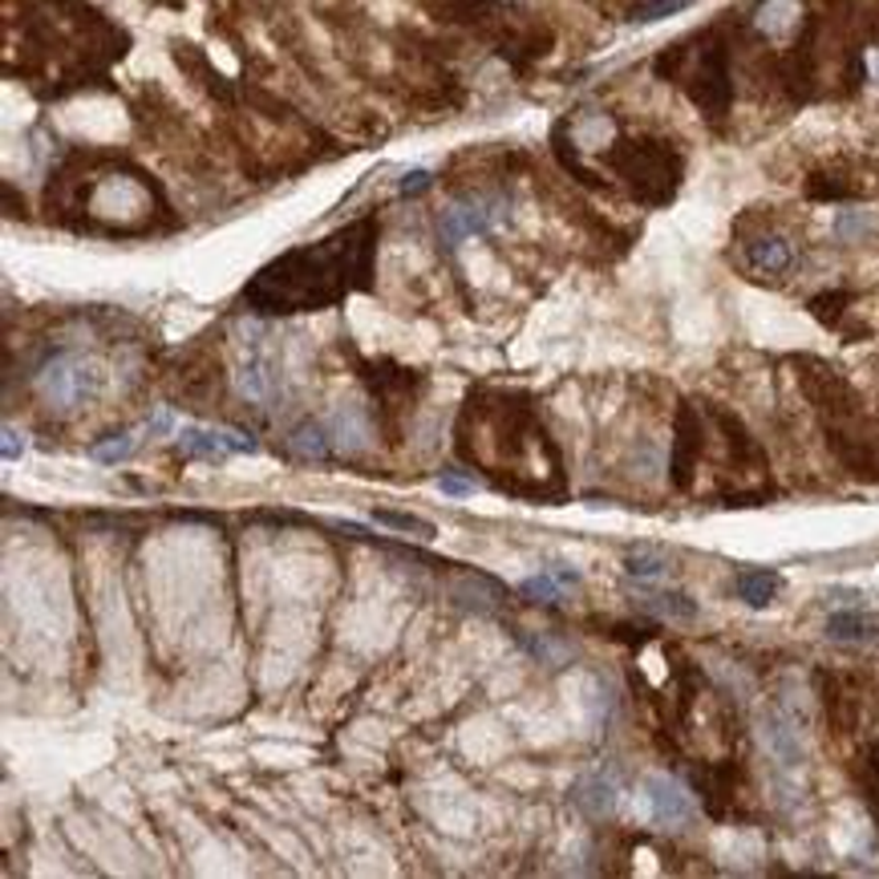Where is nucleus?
Wrapping results in <instances>:
<instances>
[{
    "mask_svg": "<svg viewBox=\"0 0 879 879\" xmlns=\"http://www.w3.org/2000/svg\"><path fill=\"white\" fill-rule=\"evenodd\" d=\"M374 220L353 223L345 232L329 235L321 244L297 247L288 256L272 259L264 272L244 288V300L256 312H316L329 309L349 292H365L374 285Z\"/></svg>",
    "mask_w": 879,
    "mask_h": 879,
    "instance_id": "1",
    "label": "nucleus"
},
{
    "mask_svg": "<svg viewBox=\"0 0 879 879\" xmlns=\"http://www.w3.org/2000/svg\"><path fill=\"white\" fill-rule=\"evenodd\" d=\"M102 381L105 374L90 357H81V353H62V357H53L37 374L41 398L49 401V405H57V410H78V405L93 401L102 393Z\"/></svg>",
    "mask_w": 879,
    "mask_h": 879,
    "instance_id": "2",
    "label": "nucleus"
},
{
    "mask_svg": "<svg viewBox=\"0 0 879 879\" xmlns=\"http://www.w3.org/2000/svg\"><path fill=\"white\" fill-rule=\"evenodd\" d=\"M503 220H507V199H491V194L458 199V203H450V208L442 211V220H438L442 244L458 247L466 235L491 232V227H499Z\"/></svg>",
    "mask_w": 879,
    "mask_h": 879,
    "instance_id": "3",
    "label": "nucleus"
},
{
    "mask_svg": "<svg viewBox=\"0 0 879 879\" xmlns=\"http://www.w3.org/2000/svg\"><path fill=\"white\" fill-rule=\"evenodd\" d=\"M645 802H648L653 823H660V827H681V823L693 819V799H689V790L669 775L645 778Z\"/></svg>",
    "mask_w": 879,
    "mask_h": 879,
    "instance_id": "4",
    "label": "nucleus"
},
{
    "mask_svg": "<svg viewBox=\"0 0 879 879\" xmlns=\"http://www.w3.org/2000/svg\"><path fill=\"white\" fill-rule=\"evenodd\" d=\"M179 450L187 458H208V463H220V458H232V454H252L256 442L244 438V434H227V430H199V426H182L179 430Z\"/></svg>",
    "mask_w": 879,
    "mask_h": 879,
    "instance_id": "5",
    "label": "nucleus"
},
{
    "mask_svg": "<svg viewBox=\"0 0 879 879\" xmlns=\"http://www.w3.org/2000/svg\"><path fill=\"white\" fill-rule=\"evenodd\" d=\"M758 737H763L766 754L775 758L778 766H787V770H799L802 766V737L799 730H794V722H790L782 710H766L763 717H758Z\"/></svg>",
    "mask_w": 879,
    "mask_h": 879,
    "instance_id": "6",
    "label": "nucleus"
},
{
    "mask_svg": "<svg viewBox=\"0 0 879 879\" xmlns=\"http://www.w3.org/2000/svg\"><path fill=\"white\" fill-rule=\"evenodd\" d=\"M790 259H794V252L782 235H758L746 244V264L763 276H782L790 268Z\"/></svg>",
    "mask_w": 879,
    "mask_h": 879,
    "instance_id": "7",
    "label": "nucleus"
},
{
    "mask_svg": "<svg viewBox=\"0 0 879 879\" xmlns=\"http://www.w3.org/2000/svg\"><path fill=\"white\" fill-rule=\"evenodd\" d=\"M571 802L580 806L583 815L608 819L616 811V782H608V778H600V775L580 778V782L571 787Z\"/></svg>",
    "mask_w": 879,
    "mask_h": 879,
    "instance_id": "8",
    "label": "nucleus"
},
{
    "mask_svg": "<svg viewBox=\"0 0 879 879\" xmlns=\"http://www.w3.org/2000/svg\"><path fill=\"white\" fill-rule=\"evenodd\" d=\"M831 641H876L879 616L876 612H835L827 621Z\"/></svg>",
    "mask_w": 879,
    "mask_h": 879,
    "instance_id": "9",
    "label": "nucleus"
},
{
    "mask_svg": "<svg viewBox=\"0 0 879 879\" xmlns=\"http://www.w3.org/2000/svg\"><path fill=\"white\" fill-rule=\"evenodd\" d=\"M641 608L660 616V621H698V604L686 592H645Z\"/></svg>",
    "mask_w": 879,
    "mask_h": 879,
    "instance_id": "10",
    "label": "nucleus"
},
{
    "mask_svg": "<svg viewBox=\"0 0 879 879\" xmlns=\"http://www.w3.org/2000/svg\"><path fill=\"white\" fill-rule=\"evenodd\" d=\"M571 583H580V571H544V576H531V580L519 583V592L527 596V600H559L564 596V588H571Z\"/></svg>",
    "mask_w": 879,
    "mask_h": 879,
    "instance_id": "11",
    "label": "nucleus"
},
{
    "mask_svg": "<svg viewBox=\"0 0 879 879\" xmlns=\"http://www.w3.org/2000/svg\"><path fill=\"white\" fill-rule=\"evenodd\" d=\"M778 588H782V580H778L775 571L758 568V571H742V576H737V596L750 608H766L778 596Z\"/></svg>",
    "mask_w": 879,
    "mask_h": 879,
    "instance_id": "12",
    "label": "nucleus"
},
{
    "mask_svg": "<svg viewBox=\"0 0 879 879\" xmlns=\"http://www.w3.org/2000/svg\"><path fill=\"white\" fill-rule=\"evenodd\" d=\"M794 21H799V4L794 0H766L763 9H758V29L770 33V37H782Z\"/></svg>",
    "mask_w": 879,
    "mask_h": 879,
    "instance_id": "13",
    "label": "nucleus"
},
{
    "mask_svg": "<svg viewBox=\"0 0 879 879\" xmlns=\"http://www.w3.org/2000/svg\"><path fill=\"white\" fill-rule=\"evenodd\" d=\"M374 523H381V527H393V531H405V535H418V539H434L438 531H434V523L422 515H410V511H374Z\"/></svg>",
    "mask_w": 879,
    "mask_h": 879,
    "instance_id": "14",
    "label": "nucleus"
},
{
    "mask_svg": "<svg viewBox=\"0 0 879 879\" xmlns=\"http://www.w3.org/2000/svg\"><path fill=\"white\" fill-rule=\"evenodd\" d=\"M871 227H876L871 211H839L835 215V235H839L843 244H859L864 235H871Z\"/></svg>",
    "mask_w": 879,
    "mask_h": 879,
    "instance_id": "15",
    "label": "nucleus"
},
{
    "mask_svg": "<svg viewBox=\"0 0 879 879\" xmlns=\"http://www.w3.org/2000/svg\"><path fill=\"white\" fill-rule=\"evenodd\" d=\"M134 450H138V442L130 438V434H114V438H105V442H93L90 458L102 466H118V463H126Z\"/></svg>",
    "mask_w": 879,
    "mask_h": 879,
    "instance_id": "16",
    "label": "nucleus"
},
{
    "mask_svg": "<svg viewBox=\"0 0 879 879\" xmlns=\"http://www.w3.org/2000/svg\"><path fill=\"white\" fill-rule=\"evenodd\" d=\"M624 571H628L633 580L653 583V580H660V576L669 571V559L660 556V552H633V556H628V564H624Z\"/></svg>",
    "mask_w": 879,
    "mask_h": 879,
    "instance_id": "17",
    "label": "nucleus"
},
{
    "mask_svg": "<svg viewBox=\"0 0 879 879\" xmlns=\"http://www.w3.org/2000/svg\"><path fill=\"white\" fill-rule=\"evenodd\" d=\"M240 386H244L247 398H268V389H272V369L264 361H252L240 377Z\"/></svg>",
    "mask_w": 879,
    "mask_h": 879,
    "instance_id": "18",
    "label": "nucleus"
},
{
    "mask_svg": "<svg viewBox=\"0 0 879 879\" xmlns=\"http://www.w3.org/2000/svg\"><path fill=\"white\" fill-rule=\"evenodd\" d=\"M297 450L309 454V458H329V442H324V430L321 426L297 430Z\"/></svg>",
    "mask_w": 879,
    "mask_h": 879,
    "instance_id": "19",
    "label": "nucleus"
},
{
    "mask_svg": "<svg viewBox=\"0 0 879 879\" xmlns=\"http://www.w3.org/2000/svg\"><path fill=\"white\" fill-rule=\"evenodd\" d=\"M689 0H653V4H645V9H636L633 21L636 25H648V21H660V16H672L681 13Z\"/></svg>",
    "mask_w": 879,
    "mask_h": 879,
    "instance_id": "20",
    "label": "nucleus"
},
{
    "mask_svg": "<svg viewBox=\"0 0 879 879\" xmlns=\"http://www.w3.org/2000/svg\"><path fill=\"white\" fill-rule=\"evenodd\" d=\"M21 450H25V438H21L13 426H4V458H9V463H16V458H21Z\"/></svg>",
    "mask_w": 879,
    "mask_h": 879,
    "instance_id": "21",
    "label": "nucleus"
},
{
    "mask_svg": "<svg viewBox=\"0 0 879 879\" xmlns=\"http://www.w3.org/2000/svg\"><path fill=\"white\" fill-rule=\"evenodd\" d=\"M426 187H430L426 170H414V175H405V179H401V194H418V191H426Z\"/></svg>",
    "mask_w": 879,
    "mask_h": 879,
    "instance_id": "22",
    "label": "nucleus"
},
{
    "mask_svg": "<svg viewBox=\"0 0 879 879\" xmlns=\"http://www.w3.org/2000/svg\"><path fill=\"white\" fill-rule=\"evenodd\" d=\"M827 596L835 604H859V600H864V592H855V588H831Z\"/></svg>",
    "mask_w": 879,
    "mask_h": 879,
    "instance_id": "23",
    "label": "nucleus"
},
{
    "mask_svg": "<svg viewBox=\"0 0 879 879\" xmlns=\"http://www.w3.org/2000/svg\"><path fill=\"white\" fill-rule=\"evenodd\" d=\"M442 491H446V494H470V491H475V482H463V479H442Z\"/></svg>",
    "mask_w": 879,
    "mask_h": 879,
    "instance_id": "24",
    "label": "nucleus"
},
{
    "mask_svg": "<svg viewBox=\"0 0 879 879\" xmlns=\"http://www.w3.org/2000/svg\"><path fill=\"white\" fill-rule=\"evenodd\" d=\"M146 430H151V434H170V414H167V410L151 418V426H146Z\"/></svg>",
    "mask_w": 879,
    "mask_h": 879,
    "instance_id": "25",
    "label": "nucleus"
},
{
    "mask_svg": "<svg viewBox=\"0 0 879 879\" xmlns=\"http://www.w3.org/2000/svg\"><path fill=\"white\" fill-rule=\"evenodd\" d=\"M871 74H876V81H879V53H871Z\"/></svg>",
    "mask_w": 879,
    "mask_h": 879,
    "instance_id": "26",
    "label": "nucleus"
}]
</instances>
